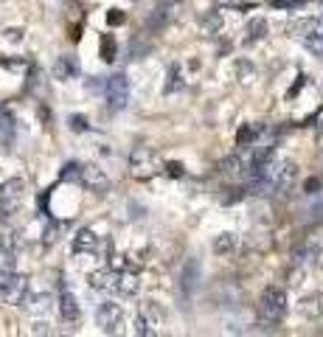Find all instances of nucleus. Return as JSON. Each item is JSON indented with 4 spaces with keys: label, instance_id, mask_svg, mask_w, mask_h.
<instances>
[{
    "label": "nucleus",
    "instance_id": "obj_4",
    "mask_svg": "<svg viewBox=\"0 0 323 337\" xmlns=\"http://www.w3.org/2000/svg\"><path fill=\"white\" fill-rule=\"evenodd\" d=\"M130 166H132V174H135V177H152V174L160 169V157H157L155 149L138 146L130 155Z\"/></svg>",
    "mask_w": 323,
    "mask_h": 337
},
{
    "label": "nucleus",
    "instance_id": "obj_31",
    "mask_svg": "<svg viewBox=\"0 0 323 337\" xmlns=\"http://www.w3.org/2000/svg\"><path fill=\"white\" fill-rule=\"evenodd\" d=\"M11 278H14V270H11V267H0V289L9 284Z\"/></svg>",
    "mask_w": 323,
    "mask_h": 337
},
{
    "label": "nucleus",
    "instance_id": "obj_34",
    "mask_svg": "<svg viewBox=\"0 0 323 337\" xmlns=\"http://www.w3.org/2000/svg\"><path fill=\"white\" fill-rule=\"evenodd\" d=\"M56 231H59L56 225H51V228L45 231V244H53V239H56Z\"/></svg>",
    "mask_w": 323,
    "mask_h": 337
},
{
    "label": "nucleus",
    "instance_id": "obj_33",
    "mask_svg": "<svg viewBox=\"0 0 323 337\" xmlns=\"http://www.w3.org/2000/svg\"><path fill=\"white\" fill-rule=\"evenodd\" d=\"M107 23H110V26H121V23H124V14H121L118 9H113L110 14H107Z\"/></svg>",
    "mask_w": 323,
    "mask_h": 337
},
{
    "label": "nucleus",
    "instance_id": "obj_2",
    "mask_svg": "<svg viewBox=\"0 0 323 337\" xmlns=\"http://www.w3.org/2000/svg\"><path fill=\"white\" fill-rule=\"evenodd\" d=\"M104 98H107V107L110 110H124L127 101H130V82L127 76L115 73L104 82Z\"/></svg>",
    "mask_w": 323,
    "mask_h": 337
},
{
    "label": "nucleus",
    "instance_id": "obj_6",
    "mask_svg": "<svg viewBox=\"0 0 323 337\" xmlns=\"http://www.w3.org/2000/svg\"><path fill=\"white\" fill-rule=\"evenodd\" d=\"M160 315H157V309L152 306V303H143L138 309V315H135V335L140 337H155L157 332H160Z\"/></svg>",
    "mask_w": 323,
    "mask_h": 337
},
{
    "label": "nucleus",
    "instance_id": "obj_10",
    "mask_svg": "<svg viewBox=\"0 0 323 337\" xmlns=\"http://www.w3.org/2000/svg\"><path fill=\"white\" fill-rule=\"evenodd\" d=\"M118 278H121V270H115L110 264V267H101L96 273H90V287L98 289V292H115L118 289Z\"/></svg>",
    "mask_w": 323,
    "mask_h": 337
},
{
    "label": "nucleus",
    "instance_id": "obj_7",
    "mask_svg": "<svg viewBox=\"0 0 323 337\" xmlns=\"http://www.w3.org/2000/svg\"><path fill=\"white\" fill-rule=\"evenodd\" d=\"M53 309V298L48 292L37 295V298H31V303H28V312H31V318H34V332H48V312Z\"/></svg>",
    "mask_w": 323,
    "mask_h": 337
},
{
    "label": "nucleus",
    "instance_id": "obj_23",
    "mask_svg": "<svg viewBox=\"0 0 323 337\" xmlns=\"http://www.w3.org/2000/svg\"><path fill=\"white\" fill-rule=\"evenodd\" d=\"M59 177L65 183H82V163H65L62 166V172H59Z\"/></svg>",
    "mask_w": 323,
    "mask_h": 337
},
{
    "label": "nucleus",
    "instance_id": "obj_32",
    "mask_svg": "<svg viewBox=\"0 0 323 337\" xmlns=\"http://www.w3.org/2000/svg\"><path fill=\"white\" fill-rule=\"evenodd\" d=\"M270 6H276V9H292V6H301V0H270Z\"/></svg>",
    "mask_w": 323,
    "mask_h": 337
},
{
    "label": "nucleus",
    "instance_id": "obj_13",
    "mask_svg": "<svg viewBox=\"0 0 323 337\" xmlns=\"http://www.w3.org/2000/svg\"><path fill=\"white\" fill-rule=\"evenodd\" d=\"M197 281H200V264H197L194 259H188V261H185V267H183V276H180V289H183V298H191Z\"/></svg>",
    "mask_w": 323,
    "mask_h": 337
},
{
    "label": "nucleus",
    "instance_id": "obj_16",
    "mask_svg": "<svg viewBox=\"0 0 323 337\" xmlns=\"http://www.w3.org/2000/svg\"><path fill=\"white\" fill-rule=\"evenodd\" d=\"M138 289H140V278H138V273L135 270H121V278H118V289L115 292H121V295H138Z\"/></svg>",
    "mask_w": 323,
    "mask_h": 337
},
{
    "label": "nucleus",
    "instance_id": "obj_20",
    "mask_svg": "<svg viewBox=\"0 0 323 337\" xmlns=\"http://www.w3.org/2000/svg\"><path fill=\"white\" fill-rule=\"evenodd\" d=\"M315 23H318V20H312V17H306V20H292V23H289L287 26V31L292 37H301V40H304V37H309L315 31Z\"/></svg>",
    "mask_w": 323,
    "mask_h": 337
},
{
    "label": "nucleus",
    "instance_id": "obj_12",
    "mask_svg": "<svg viewBox=\"0 0 323 337\" xmlns=\"http://www.w3.org/2000/svg\"><path fill=\"white\" fill-rule=\"evenodd\" d=\"M219 172L225 174V177H242L245 174L247 177V172H250V157H242V155H228L222 163H219Z\"/></svg>",
    "mask_w": 323,
    "mask_h": 337
},
{
    "label": "nucleus",
    "instance_id": "obj_9",
    "mask_svg": "<svg viewBox=\"0 0 323 337\" xmlns=\"http://www.w3.org/2000/svg\"><path fill=\"white\" fill-rule=\"evenodd\" d=\"M82 186L96 191V194H104V191H110V177L96 163H85L82 166Z\"/></svg>",
    "mask_w": 323,
    "mask_h": 337
},
{
    "label": "nucleus",
    "instance_id": "obj_25",
    "mask_svg": "<svg viewBox=\"0 0 323 337\" xmlns=\"http://www.w3.org/2000/svg\"><path fill=\"white\" fill-rule=\"evenodd\" d=\"M233 244H236V236L233 234H222V236H217L214 250H217V253H231V250H233Z\"/></svg>",
    "mask_w": 323,
    "mask_h": 337
},
{
    "label": "nucleus",
    "instance_id": "obj_19",
    "mask_svg": "<svg viewBox=\"0 0 323 337\" xmlns=\"http://www.w3.org/2000/svg\"><path fill=\"white\" fill-rule=\"evenodd\" d=\"M264 34H267V23H264V17H253L245 28V43H259Z\"/></svg>",
    "mask_w": 323,
    "mask_h": 337
},
{
    "label": "nucleus",
    "instance_id": "obj_28",
    "mask_svg": "<svg viewBox=\"0 0 323 337\" xmlns=\"http://www.w3.org/2000/svg\"><path fill=\"white\" fill-rule=\"evenodd\" d=\"M166 79H169V82H166V96L183 87V82H180V70H177V68H169V76Z\"/></svg>",
    "mask_w": 323,
    "mask_h": 337
},
{
    "label": "nucleus",
    "instance_id": "obj_14",
    "mask_svg": "<svg viewBox=\"0 0 323 337\" xmlns=\"http://www.w3.org/2000/svg\"><path fill=\"white\" fill-rule=\"evenodd\" d=\"M59 318L68 320V323L79 320V301L70 289H62V295H59Z\"/></svg>",
    "mask_w": 323,
    "mask_h": 337
},
{
    "label": "nucleus",
    "instance_id": "obj_11",
    "mask_svg": "<svg viewBox=\"0 0 323 337\" xmlns=\"http://www.w3.org/2000/svg\"><path fill=\"white\" fill-rule=\"evenodd\" d=\"M175 3H177V0H157L155 11H152L149 20H146L149 31H160V28L169 26V20L175 17Z\"/></svg>",
    "mask_w": 323,
    "mask_h": 337
},
{
    "label": "nucleus",
    "instance_id": "obj_30",
    "mask_svg": "<svg viewBox=\"0 0 323 337\" xmlns=\"http://www.w3.org/2000/svg\"><path fill=\"white\" fill-rule=\"evenodd\" d=\"M163 169H166L169 177H183V163H166Z\"/></svg>",
    "mask_w": 323,
    "mask_h": 337
},
{
    "label": "nucleus",
    "instance_id": "obj_27",
    "mask_svg": "<svg viewBox=\"0 0 323 337\" xmlns=\"http://www.w3.org/2000/svg\"><path fill=\"white\" fill-rule=\"evenodd\" d=\"M304 45H306V48H309L312 53L323 56V37H321V34H315V31H312L309 37H304Z\"/></svg>",
    "mask_w": 323,
    "mask_h": 337
},
{
    "label": "nucleus",
    "instance_id": "obj_21",
    "mask_svg": "<svg viewBox=\"0 0 323 337\" xmlns=\"http://www.w3.org/2000/svg\"><path fill=\"white\" fill-rule=\"evenodd\" d=\"M259 127H250V124H245V127H242V130L236 132V144H239V146H253L256 144V138H259Z\"/></svg>",
    "mask_w": 323,
    "mask_h": 337
},
{
    "label": "nucleus",
    "instance_id": "obj_1",
    "mask_svg": "<svg viewBox=\"0 0 323 337\" xmlns=\"http://www.w3.org/2000/svg\"><path fill=\"white\" fill-rule=\"evenodd\" d=\"M289 303H287V292L281 287H267L262 292V301H259V315H262L264 323H281L284 315H287Z\"/></svg>",
    "mask_w": 323,
    "mask_h": 337
},
{
    "label": "nucleus",
    "instance_id": "obj_5",
    "mask_svg": "<svg viewBox=\"0 0 323 337\" xmlns=\"http://www.w3.org/2000/svg\"><path fill=\"white\" fill-rule=\"evenodd\" d=\"M121 320H124V309H121V303H115V301H104L101 306H98V312H96V323L101 326V332H107V335L118 332Z\"/></svg>",
    "mask_w": 323,
    "mask_h": 337
},
{
    "label": "nucleus",
    "instance_id": "obj_22",
    "mask_svg": "<svg viewBox=\"0 0 323 337\" xmlns=\"http://www.w3.org/2000/svg\"><path fill=\"white\" fill-rule=\"evenodd\" d=\"M315 261H318V247H315V244H306V247L295 250V264L309 267V264H315Z\"/></svg>",
    "mask_w": 323,
    "mask_h": 337
},
{
    "label": "nucleus",
    "instance_id": "obj_24",
    "mask_svg": "<svg viewBox=\"0 0 323 337\" xmlns=\"http://www.w3.org/2000/svg\"><path fill=\"white\" fill-rule=\"evenodd\" d=\"M101 59H104V62H113L115 59V37L113 34L101 37Z\"/></svg>",
    "mask_w": 323,
    "mask_h": 337
},
{
    "label": "nucleus",
    "instance_id": "obj_18",
    "mask_svg": "<svg viewBox=\"0 0 323 337\" xmlns=\"http://www.w3.org/2000/svg\"><path fill=\"white\" fill-rule=\"evenodd\" d=\"M0 144L6 149L14 144V118L6 110H0Z\"/></svg>",
    "mask_w": 323,
    "mask_h": 337
},
{
    "label": "nucleus",
    "instance_id": "obj_17",
    "mask_svg": "<svg viewBox=\"0 0 323 337\" xmlns=\"http://www.w3.org/2000/svg\"><path fill=\"white\" fill-rule=\"evenodd\" d=\"M76 73H79L76 59H70V56H62V59L53 62V79H62V82H68V79H76Z\"/></svg>",
    "mask_w": 323,
    "mask_h": 337
},
{
    "label": "nucleus",
    "instance_id": "obj_8",
    "mask_svg": "<svg viewBox=\"0 0 323 337\" xmlns=\"http://www.w3.org/2000/svg\"><path fill=\"white\" fill-rule=\"evenodd\" d=\"M0 298L6 303H14V306H17V303H26L28 301V278L23 276V273H14V278L0 289Z\"/></svg>",
    "mask_w": 323,
    "mask_h": 337
},
{
    "label": "nucleus",
    "instance_id": "obj_35",
    "mask_svg": "<svg viewBox=\"0 0 323 337\" xmlns=\"http://www.w3.org/2000/svg\"><path fill=\"white\" fill-rule=\"evenodd\" d=\"M318 132H321V135H323V118H321V127H318Z\"/></svg>",
    "mask_w": 323,
    "mask_h": 337
},
{
    "label": "nucleus",
    "instance_id": "obj_26",
    "mask_svg": "<svg viewBox=\"0 0 323 337\" xmlns=\"http://www.w3.org/2000/svg\"><path fill=\"white\" fill-rule=\"evenodd\" d=\"M219 28H222V17H219V11H214V14H208V17L202 20V31H205V34H217Z\"/></svg>",
    "mask_w": 323,
    "mask_h": 337
},
{
    "label": "nucleus",
    "instance_id": "obj_3",
    "mask_svg": "<svg viewBox=\"0 0 323 337\" xmlns=\"http://www.w3.org/2000/svg\"><path fill=\"white\" fill-rule=\"evenodd\" d=\"M23 191H26L23 177H11V180L0 183V214L9 216L11 211H17V205L23 202Z\"/></svg>",
    "mask_w": 323,
    "mask_h": 337
},
{
    "label": "nucleus",
    "instance_id": "obj_15",
    "mask_svg": "<svg viewBox=\"0 0 323 337\" xmlns=\"http://www.w3.org/2000/svg\"><path fill=\"white\" fill-rule=\"evenodd\" d=\"M98 247V236L93 228H82L76 236H73V250L76 253H93Z\"/></svg>",
    "mask_w": 323,
    "mask_h": 337
},
{
    "label": "nucleus",
    "instance_id": "obj_29",
    "mask_svg": "<svg viewBox=\"0 0 323 337\" xmlns=\"http://www.w3.org/2000/svg\"><path fill=\"white\" fill-rule=\"evenodd\" d=\"M70 130L73 132H88V118H85V115H70Z\"/></svg>",
    "mask_w": 323,
    "mask_h": 337
}]
</instances>
